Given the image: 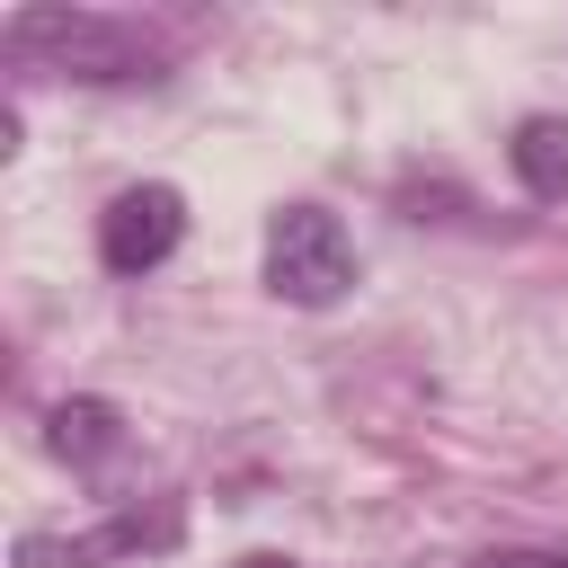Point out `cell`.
Here are the masks:
<instances>
[{"label": "cell", "instance_id": "cell-7", "mask_svg": "<svg viewBox=\"0 0 568 568\" xmlns=\"http://www.w3.org/2000/svg\"><path fill=\"white\" fill-rule=\"evenodd\" d=\"M240 568H284V559H240Z\"/></svg>", "mask_w": 568, "mask_h": 568}, {"label": "cell", "instance_id": "cell-3", "mask_svg": "<svg viewBox=\"0 0 568 568\" xmlns=\"http://www.w3.org/2000/svg\"><path fill=\"white\" fill-rule=\"evenodd\" d=\"M178 231H186L178 186H124V195L106 204V222H98V257H106L115 275H151V266L178 248Z\"/></svg>", "mask_w": 568, "mask_h": 568}, {"label": "cell", "instance_id": "cell-6", "mask_svg": "<svg viewBox=\"0 0 568 568\" xmlns=\"http://www.w3.org/2000/svg\"><path fill=\"white\" fill-rule=\"evenodd\" d=\"M470 568H568L559 550H488V559H470Z\"/></svg>", "mask_w": 568, "mask_h": 568}, {"label": "cell", "instance_id": "cell-5", "mask_svg": "<svg viewBox=\"0 0 568 568\" xmlns=\"http://www.w3.org/2000/svg\"><path fill=\"white\" fill-rule=\"evenodd\" d=\"M106 444H115V408L106 399H62L53 408V453L62 462H98Z\"/></svg>", "mask_w": 568, "mask_h": 568}, {"label": "cell", "instance_id": "cell-1", "mask_svg": "<svg viewBox=\"0 0 568 568\" xmlns=\"http://www.w3.org/2000/svg\"><path fill=\"white\" fill-rule=\"evenodd\" d=\"M9 44L18 53H44L71 80H160V44L133 36L124 18H98V9H18L9 18Z\"/></svg>", "mask_w": 568, "mask_h": 568}, {"label": "cell", "instance_id": "cell-4", "mask_svg": "<svg viewBox=\"0 0 568 568\" xmlns=\"http://www.w3.org/2000/svg\"><path fill=\"white\" fill-rule=\"evenodd\" d=\"M506 160H515V178H524L541 204H559V195H568V115H524L515 142H506Z\"/></svg>", "mask_w": 568, "mask_h": 568}, {"label": "cell", "instance_id": "cell-2", "mask_svg": "<svg viewBox=\"0 0 568 568\" xmlns=\"http://www.w3.org/2000/svg\"><path fill=\"white\" fill-rule=\"evenodd\" d=\"M266 284H275V302H302V311H328L355 284V248L328 204H284L266 222Z\"/></svg>", "mask_w": 568, "mask_h": 568}]
</instances>
